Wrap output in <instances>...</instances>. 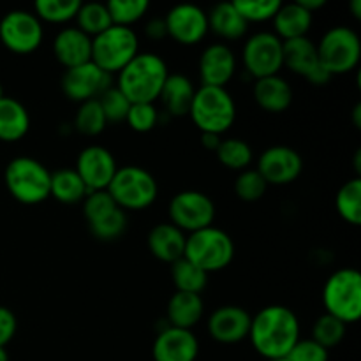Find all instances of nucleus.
<instances>
[{
  "label": "nucleus",
  "instance_id": "nucleus-1",
  "mask_svg": "<svg viewBox=\"0 0 361 361\" xmlns=\"http://www.w3.org/2000/svg\"><path fill=\"white\" fill-rule=\"evenodd\" d=\"M249 338L267 361L286 358L300 341L298 317L289 307H264L250 321Z\"/></svg>",
  "mask_w": 361,
  "mask_h": 361
},
{
  "label": "nucleus",
  "instance_id": "nucleus-22",
  "mask_svg": "<svg viewBox=\"0 0 361 361\" xmlns=\"http://www.w3.org/2000/svg\"><path fill=\"white\" fill-rule=\"evenodd\" d=\"M254 99L257 106L268 113H282L291 106L293 88L282 76L261 78L254 85Z\"/></svg>",
  "mask_w": 361,
  "mask_h": 361
},
{
  "label": "nucleus",
  "instance_id": "nucleus-38",
  "mask_svg": "<svg viewBox=\"0 0 361 361\" xmlns=\"http://www.w3.org/2000/svg\"><path fill=\"white\" fill-rule=\"evenodd\" d=\"M99 106H101L102 113H104L106 122L111 123H118V122H126L127 113H129L130 102L122 92L118 90L116 87H109L102 92L101 95L97 97Z\"/></svg>",
  "mask_w": 361,
  "mask_h": 361
},
{
  "label": "nucleus",
  "instance_id": "nucleus-23",
  "mask_svg": "<svg viewBox=\"0 0 361 361\" xmlns=\"http://www.w3.org/2000/svg\"><path fill=\"white\" fill-rule=\"evenodd\" d=\"M275 35L281 41L307 37V32L312 27V14L303 9L298 2L281 4L274 16Z\"/></svg>",
  "mask_w": 361,
  "mask_h": 361
},
{
  "label": "nucleus",
  "instance_id": "nucleus-9",
  "mask_svg": "<svg viewBox=\"0 0 361 361\" xmlns=\"http://www.w3.org/2000/svg\"><path fill=\"white\" fill-rule=\"evenodd\" d=\"M317 46L319 62L331 76L351 73L356 69L361 59V42L353 28L338 27L324 32Z\"/></svg>",
  "mask_w": 361,
  "mask_h": 361
},
{
  "label": "nucleus",
  "instance_id": "nucleus-26",
  "mask_svg": "<svg viewBox=\"0 0 361 361\" xmlns=\"http://www.w3.org/2000/svg\"><path fill=\"white\" fill-rule=\"evenodd\" d=\"M282 60L288 69H291L298 76L307 78L319 66L316 42L310 41L309 37L282 41Z\"/></svg>",
  "mask_w": 361,
  "mask_h": 361
},
{
  "label": "nucleus",
  "instance_id": "nucleus-21",
  "mask_svg": "<svg viewBox=\"0 0 361 361\" xmlns=\"http://www.w3.org/2000/svg\"><path fill=\"white\" fill-rule=\"evenodd\" d=\"M185 242L187 236L183 235L182 229L173 226L171 222L154 226L147 238L148 249L154 254V257L169 264L182 259L183 252H185Z\"/></svg>",
  "mask_w": 361,
  "mask_h": 361
},
{
  "label": "nucleus",
  "instance_id": "nucleus-2",
  "mask_svg": "<svg viewBox=\"0 0 361 361\" xmlns=\"http://www.w3.org/2000/svg\"><path fill=\"white\" fill-rule=\"evenodd\" d=\"M168 66L157 53H137L118 73L116 88L130 104H154L168 80Z\"/></svg>",
  "mask_w": 361,
  "mask_h": 361
},
{
  "label": "nucleus",
  "instance_id": "nucleus-7",
  "mask_svg": "<svg viewBox=\"0 0 361 361\" xmlns=\"http://www.w3.org/2000/svg\"><path fill=\"white\" fill-rule=\"evenodd\" d=\"M326 314L342 323H356L361 316V275L355 268H342L328 277L323 289Z\"/></svg>",
  "mask_w": 361,
  "mask_h": 361
},
{
  "label": "nucleus",
  "instance_id": "nucleus-39",
  "mask_svg": "<svg viewBox=\"0 0 361 361\" xmlns=\"http://www.w3.org/2000/svg\"><path fill=\"white\" fill-rule=\"evenodd\" d=\"M235 7L247 23H261L274 20L281 7V0H235Z\"/></svg>",
  "mask_w": 361,
  "mask_h": 361
},
{
  "label": "nucleus",
  "instance_id": "nucleus-52",
  "mask_svg": "<svg viewBox=\"0 0 361 361\" xmlns=\"http://www.w3.org/2000/svg\"><path fill=\"white\" fill-rule=\"evenodd\" d=\"M360 159H361V150H356V154H355V168H356V173L361 171Z\"/></svg>",
  "mask_w": 361,
  "mask_h": 361
},
{
  "label": "nucleus",
  "instance_id": "nucleus-13",
  "mask_svg": "<svg viewBox=\"0 0 361 361\" xmlns=\"http://www.w3.org/2000/svg\"><path fill=\"white\" fill-rule=\"evenodd\" d=\"M303 168V161L296 150L284 145L267 148L257 159V173L268 185H288L295 182Z\"/></svg>",
  "mask_w": 361,
  "mask_h": 361
},
{
  "label": "nucleus",
  "instance_id": "nucleus-5",
  "mask_svg": "<svg viewBox=\"0 0 361 361\" xmlns=\"http://www.w3.org/2000/svg\"><path fill=\"white\" fill-rule=\"evenodd\" d=\"M183 257L204 274L224 270L235 257V242L226 231L210 226L187 236Z\"/></svg>",
  "mask_w": 361,
  "mask_h": 361
},
{
  "label": "nucleus",
  "instance_id": "nucleus-15",
  "mask_svg": "<svg viewBox=\"0 0 361 361\" xmlns=\"http://www.w3.org/2000/svg\"><path fill=\"white\" fill-rule=\"evenodd\" d=\"M74 169L87 185L88 192H94V190L108 189L118 166L108 148L90 145L80 152Z\"/></svg>",
  "mask_w": 361,
  "mask_h": 361
},
{
  "label": "nucleus",
  "instance_id": "nucleus-3",
  "mask_svg": "<svg viewBox=\"0 0 361 361\" xmlns=\"http://www.w3.org/2000/svg\"><path fill=\"white\" fill-rule=\"evenodd\" d=\"M189 115L197 129L210 134H224L236 120V104L226 88L203 87L196 88Z\"/></svg>",
  "mask_w": 361,
  "mask_h": 361
},
{
  "label": "nucleus",
  "instance_id": "nucleus-34",
  "mask_svg": "<svg viewBox=\"0 0 361 361\" xmlns=\"http://www.w3.org/2000/svg\"><path fill=\"white\" fill-rule=\"evenodd\" d=\"M80 7V0H37L34 14L48 23H66L76 18Z\"/></svg>",
  "mask_w": 361,
  "mask_h": 361
},
{
  "label": "nucleus",
  "instance_id": "nucleus-54",
  "mask_svg": "<svg viewBox=\"0 0 361 361\" xmlns=\"http://www.w3.org/2000/svg\"><path fill=\"white\" fill-rule=\"evenodd\" d=\"M268 361H289L288 358H279V360H268Z\"/></svg>",
  "mask_w": 361,
  "mask_h": 361
},
{
  "label": "nucleus",
  "instance_id": "nucleus-25",
  "mask_svg": "<svg viewBox=\"0 0 361 361\" xmlns=\"http://www.w3.org/2000/svg\"><path fill=\"white\" fill-rule=\"evenodd\" d=\"M30 115L20 101L4 95L0 99V141L14 143L27 136Z\"/></svg>",
  "mask_w": 361,
  "mask_h": 361
},
{
  "label": "nucleus",
  "instance_id": "nucleus-27",
  "mask_svg": "<svg viewBox=\"0 0 361 361\" xmlns=\"http://www.w3.org/2000/svg\"><path fill=\"white\" fill-rule=\"evenodd\" d=\"M194 94H196V88L189 78L183 76V74H169L159 99L162 101L169 115L183 116L189 115Z\"/></svg>",
  "mask_w": 361,
  "mask_h": 361
},
{
  "label": "nucleus",
  "instance_id": "nucleus-10",
  "mask_svg": "<svg viewBox=\"0 0 361 361\" xmlns=\"http://www.w3.org/2000/svg\"><path fill=\"white\" fill-rule=\"evenodd\" d=\"M44 30L34 13L23 9L9 11L0 21V41L9 51L27 55L41 46Z\"/></svg>",
  "mask_w": 361,
  "mask_h": 361
},
{
  "label": "nucleus",
  "instance_id": "nucleus-4",
  "mask_svg": "<svg viewBox=\"0 0 361 361\" xmlns=\"http://www.w3.org/2000/svg\"><path fill=\"white\" fill-rule=\"evenodd\" d=\"M4 180L9 194L18 203L37 204L49 197L51 171L37 159L27 155L13 159L6 166Z\"/></svg>",
  "mask_w": 361,
  "mask_h": 361
},
{
  "label": "nucleus",
  "instance_id": "nucleus-46",
  "mask_svg": "<svg viewBox=\"0 0 361 361\" xmlns=\"http://www.w3.org/2000/svg\"><path fill=\"white\" fill-rule=\"evenodd\" d=\"M145 34H147V37L154 39V41H161V39L168 37L164 18H152L147 27H145Z\"/></svg>",
  "mask_w": 361,
  "mask_h": 361
},
{
  "label": "nucleus",
  "instance_id": "nucleus-12",
  "mask_svg": "<svg viewBox=\"0 0 361 361\" xmlns=\"http://www.w3.org/2000/svg\"><path fill=\"white\" fill-rule=\"evenodd\" d=\"M242 60L247 73L256 80L275 76L284 67L282 41L274 32H257L243 44Z\"/></svg>",
  "mask_w": 361,
  "mask_h": 361
},
{
  "label": "nucleus",
  "instance_id": "nucleus-50",
  "mask_svg": "<svg viewBox=\"0 0 361 361\" xmlns=\"http://www.w3.org/2000/svg\"><path fill=\"white\" fill-rule=\"evenodd\" d=\"M353 120H355L356 129L361 127V104H356L355 109H353Z\"/></svg>",
  "mask_w": 361,
  "mask_h": 361
},
{
  "label": "nucleus",
  "instance_id": "nucleus-8",
  "mask_svg": "<svg viewBox=\"0 0 361 361\" xmlns=\"http://www.w3.org/2000/svg\"><path fill=\"white\" fill-rule=\"evenodd\" d=\"M140 53V39L130 27L111 25L92 39V62L108 74L120 73Z\"/></svg>",
  "mask_w": 361,
  "mask_h": 361
},
{
  "label": "nucleus",
  "instance_id": "nucleus-20",
  "mask_svg": "<svg viewBox=\"0 0 361 361\" xmlns=\"http://www.w3.org/2000/svg\"><path fill=\"white\" fill-rule=\"evenodd\" d=\"M53 53L66 69L83 66L92 62V37L78 27L62 28L53 39Z\"/></svg>",
  "mask_w": 361,
  "mask_h": 361
},
{
  "label": "nucleus",
  "instance_id": "nucleus-40",
  "mask_svg": "<svg viewBox=\"0 0 361 361\" xmlns=\"http://www.w3.org/2000/svg\"><path fill=\"white\" fill-rule=\"evenodd\" d=\"M268 189V183L263 176L257 173V169H243L240 171L238 178L235 182V192L245 203H254L264 196Z\"/></svg>",
  "mask_w": 361,
  "mask_h": 361
},
{
  "label": "nucleus",
  "instance_id": "nucleus-14",
  "mask_svg": "<svg viewBox=\"0 0 361 361\" xmlns=\"http://www.w3.org/2000/svg\"><path fill=\"white\" fill-rule=\"evenodd\" d=\"M111 87V74L99 69L94 62L66 69L62 76V92L74 102L97 99L106 88Z\"/></svg>",
  "mask_w": 361,
  "mask_h": 361
},
{
  "label": "nucleus",
  "instance_id": "nucleus-32",
  "mask_svg": "<svg viewBox=\"0 0 361 361\" xmlns=\"http://www.w3.org/2000/svg\"><path fill=\"white\" fill-rule=\"evenodd\" d=\"M74 20L78 21V28L92 39L95 35L102 34L104 30H108L113 25L108 13V7H106V4L101 2H81V7Z\"/></svg>",
  "mask_w": 361,
  "mask_h": 361
},
{
  "label": "nucleus",
  "instance_id": "nucleus-24",
  "mask_svg": "<svg viewBox=\"0 0 361 361\" xmlns=\"http://www.w3.org/2000/svg\"><path fill=\"white\" fill-rule=\"evenodd\" d=\"M203 312L204 305L201 295L178 291L169 298L168 310H166L169 326L180 328V330H192L201 321Z\"/></svg>",
  "mask_w": 361,
  "mask_h": 361
},
{
  "label": "nucleus",
  "instance_id": "nucleus-44",
  "mask_svg": "<svg viewBox=\"0 0 361 361\" xmlns=\"http://www.w3.org/2000/svg\"><path fill=\"white\" fill-rule=\"evenodd\" d=\"M286 358L289 361H328V349L314 342L312 338H300Z\"/></svg>",
  "mask_w": 361,
  "mask_h": 361
},
{
  "label": "nucleus",
  "instance_id": "nucleus-33",
  "mask_svg": "<svg viewBox=\"0 0 361 361\" xmlns=\"http://www.w3.org/2000/svg\"><path fill=\"white\" fill-rule=\"evenodd\" d=\"M215 154H217L219 162L233 171H243L252 162V148L247 141L238 140V137L222 140Z\"/></svg>",
  "mask_w": 361,
  "mask_h": 361
},
{
  "label": "nucleus",
  "instance_id": "nucleus-43",
  "mask_svg": "<svg viewBox=\"0 0 361 361\" xmlns=\"http://www.w3.org/2000/svg\"><path fill=\"white\" fill-rule=\"evenodd\" d=\"M126 122L136 133H150L159 122V111L154 104H130Z\"/></svg>",
  "mask_w": 361,
  "mask_h": 361
},
{
  "label": "nucleus",
  "instance_id": "nucleus-30",
  "mask_svg": "<svg viewBox=\"0 0 361 361\" xmlns=\"http://www.w3.org/2000/svg\"><path fill=\"white\" fill-rule=\"evenodd\" d=\"M171 279L178 293L201 295V291L208 284V274H204L201 268H197L196 264H192L185 257L171 264Z\"/></svg>",
  "mask_w": 361,
  "mask_h": 361
},
{
  "label": "nucleus",
  "instance_id": "nucleus-19",
  "mask_svg": "<svg viewBox=\"0 0 361 361\" xmlns=\"http://www.w3.org/2000/svg\"><path fill=\"white\" fill-rule=\"evenodd\" d=\"M236 73V59L228 44L207 46L200 59V78L203 87L226 88Z\"/></svg>",
  "mask_w": 361,
  "mask_h": 361
},
{
  "label": "nucleus",
  "instance_id": "nucleus-42",
  "mask_svg": "<svg viewBox=\"0 0 361 361\" xmlns=\"http://www.w3.org/2000/svg\"><path fill=\"white\" fill-rule=\"evenodd\" d=\"M94 238L101 240V242H113V240L120 238L127 229V214L122 208H116L113 214L104 217L102 221L95 222V224L88 226Z\"/></svg>",
  "mask_w": 361,
  "mask_h": 361
},
{
  "label": "nucleus",
  "instance_id": "nucleus-53",
  "mask_svg": "<svg viewBox=\"0 0 361 361\" xmlns=\"http://www.w3.org/2000/svg\"><path fill=\"white\" fill-rule=\"evenodd\" d=\"M0 361H9V355H7L6 348H0Z\"/></svg>",
  "mask_w": 361,
  "mask_h": 361
},
{
  "label": "nucleus",
  "instance_id": "nucleus-28",
  "mask_svg": "<svg viewBox=\"0 0 361 361\" xmlns=\"http://www.w3.org/2000/svg\"><path fill=\"white\" fill-rule=\"evenodd\" d=\"M207 18L208 30H212L215 35L226 39V41H236V39L243 37L247 32V25H249L240 16L233 2L217 4L207 14Z\"/></svg>",
  "mask_w": 361,
  "mask_h": 361
},
{
  "label": "nucleus",
  "instance_id": "nucleus-29",
  "mask_svg": "<svg viewBox=\"0 0 361 361\" xmlns=\"http://www.w3.org/2000/svg\"><path fill=\"white\" fill-rule=\"evenodd\" d=\"M88 189L80 178L74 168H60L51 173L49 182V196L55 197L59 203L76 204L87 197Z\"/></svg>",
  "mask_w": 361,
  "mask_h": 361
},
{
  "label": "nucleus",
  "instance_id": "nucleus-17",
  "mask_svg": "<svg viewBox=\"0 0 361 361\" xmlns=\"http://www.w3.org/2000/svg\"><path fill=\"white\" fill-rule=\"evenodd\" d=\"M252 316L243 307L224 305L208 317V334L221 344H238L249 337Z\"/></svg>",
  "mask_w": 361,
  "mask_h": 361
},
{
  "label": "nucleus",
  "instance_id": "nucleus-45",
  "mask_svg": "<svg viewBox=\"0 0 361 361\" xmlns=\"http://www.w3.org/2000/svg\"><path fill=\"white\" fill-rule=\"evenodd\" d=\"M16 326L18 321L13 310H9L7 307H0V348H6L13 341Z\"/></svg>",
  "mask_w": 361,
  "mask_h": 361
},
{
  "label": "nucleus",
  "instance_id": "nucleus-51",
  "mask_svg": "<svg viewBox=\"0 0 361 361\" xmlns=\"http://www.w3.org/2000/svg\"><path fill=\"white\" fill-rule=\"evenodd\" d=\"M351 11H353V16H355L356 20H360L361 18V0H353Z\"/></svg>",
  "mask_w": 361,
  "mask_h": 361
},
{
  "label": "nucleus",
  "instance_id": "nucleus-11",
  "mask_svg": "<svg viewBox=\"0 0 361 361\" xmlns=\"http://www.w3.org/2000/svg\"><path fill=\"white\" fill-rule=\"evenodd\" d=\"M171 224L182 231L196 233L210 228L215 219V204L208 194L200 190H182L169 201Z\"/></svg>",
  "mask_w": 361,
  "mask_h": 361
},
{
  "label": "nucleus",
  "instance_id": "nucleus-36",
  "mask_svg": "<svg viewBox=\"0 0 361 361\" xmlns=\"http://www.w3.org/2000/svg\"><path fill=\"white\" fill-rule=\"evenodd\" d=\"M106 7L113 25L130 27L147 14L150 4L147 0H109Z\"/></svg>",
  "mask_w": 361,
  "mask_h": 361
},
{
  "label": "nucleus",
  "instance_id": "nucleus-47",
  "mask_svg": "<svg viewBox=\"0 0 361 361\" xmlns=\"http://www.w3.org/2000/svg\"><path fill=\"white\" fill-rule=\"evenodd\" d=\"M305 80L309 81V83L316 85V87H323V85H326L328 81L331 80V74L328 73V71L324 69V67L321 66V62H319V66H317L316 69H314L312 73H310L309 76L305 78Z\"/></svg>",
  "mask_w": 361,
  "mask_h": 361
},
{
  "label": "nucleus",
  "instance_id": "nucleus-55",
  "mask_svg": "<svg viewBox=\"0 0 361 361\" xmlns=\"http://www.w3.org/2000/svg\"><path fill=\"white\" fill-rule=\"evenodd\" d=\"M4 97V90H2V85H0V99Z\"/></svg>",
  "mask_w": 361,
  "mask_h": 361
},
{
  "label": "nucleus",
  "instance_id": "nucleus-35",
  "mask_svg": "<svg viewBox=\"0 0 361 361\" xmlns=\"http://www.w3.org/2000/svg\"><path fill=\"white\" fill-rule=\"evenodd\" d=\"M106 126H108V122H106L104 113H102L97 99L81 102L76 116H74V129L78 133H81L83 136H97L106 129Z\"/></svg>",
  "mask_w": 361,
  "mask_h": 361
},
{
  "label": "nucleus",
  "instance_id": "nucleus-48",
  "mask_svg": "<svg viewBox=\"0 0 361 361\" xmlns=\"http://www.w3.org/2000/svg\"><path fill=\"white\" fill-rule=\"evenodd\" d=\"M222 137L217 136V134H210V133H203L201 134V145L208 150H217L219 145H221Z\"/></svg>",
  "mask_w": 361,
  "mask_h": 361
},
{
  "label": "nucleus",
  "instance_id": "nucleus-49",
  "mask_svg": "<svg viewBox=\"0 0 361 361\" xmlns=\"http://www.w3.org/2000/svg\"><path fill=\"white\" fill-rule=\"evenodd\" d=\"M296 2H298L303 9L309 11L310 14H314L317 9L326 6V0H296Z\"/></svg>",
  "mask_w": 361,
  "mask_h": 361
},
{
  "label": "nucleus",
  "instance_id": "nucleus-6",
  "mask_svg": "<svg viewBox=\"0 0 361 361\" xmlns=\"http://www.w3.org/2000/svg\"><path fill=\"white\" fill-rule=\"evenodd\" d=\"M116 207L126 210H145L155 203L159 185L154 175L140 166H123L116 169L111 183L106 189Z\"/></svg>",
  "mask_w": 361,
  "mask_h": 361
},
{
  "label": "nucleus",
  "instance_id": "nucleus-18",
  "mask_svg": "<svg viewBox=\"0 0 361 361\" xmlns=\"http://www.w3.org/2000/svg\"><path fill=\"white\" fill-rule=\"evenodd\" d=\"M152 355L155 361H196L200 342L192 330H180L168 324L155 337Z\"/></svg>",
  "mask_w": 361,
  "mask_h": 361
},
{
  "label": "nucleus",
  "instance_id": "nucleus-41",
  "mask_svg": "<svg viewBox=\"0 0 361 361\" xmlns=\"http://www.w3.org/2000/svg\"><path fill=\"white\" fill-rule=\"evenodd\" d=\"M116 208L118 207L113 201V197L109 196L108 190H94V192H88L87 197L83 200V214L88 226L102 221L109 214H113Z\"/></svg>",
  "mask_w": 361,
  "mask_h": 361
},
{
  "label": "nucleus",
  "instance_id": "nucleus-16",
  "mask_svg": "<svg viewBox=\"0 0 361 361\" xmlns=\"http://www.w3.org/2000/svg\"><path fill=\"white\" fill-rule=\"evenodd\" d=\"M164 23L169 37L183 46L197 44L208 34L207 13L194 4H180L169 9Z\"/></svg>",
  "mask_w": 361,
  "mask_h": 361
},
{
  "label": "nucleus",
  "instance_id": "nucleus-37",
  "mask_svg": "<svg viewBox=\"0 0 361 361\" xmlns=\"http://www.w3.org/2000/svg\"><path fill=\"white\" fill-rule=\"evenodd\" d=\"M345 326L348 324L338 321L337 317L324 314L314 323L312 328V341L323 345L324 349H331L341 344L345 337Z\"/></svg>",
  "mask_w": 361,
  "mask_h": 361
},
{
  "label": "nucleus",
  "instance_id": "nucleus-31",
  "mask_svg": "<svg viewBox=\"0 0 361 361\" xmlns=\"http://www.w3.org/2000/svg\"><path fill=\"white\" fill-rule=\"evenodd\" d=\"M335 207H337L338 215L345 222L353 226H358L361 222V178L348 180L344 185L338 189L337 197H335Z\"/></svg>",
  "mask_w": 361,
  "mask_h": 361
}]
</instances>
